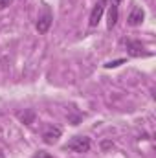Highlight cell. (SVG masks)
<instances>
[{"mask_svg": "<svg viewBox=\"0 0 156 158\" xmlns=\"http://www.w3.org/2000/svg\"><path fill=\"white\" fill-rule=\"evenodd\" d=\"M66 149H70L74 153H88V149H90V138H86V136H74L66 143Z\"/></svg>", "mask_w": 156, "mask_h": 158, "instance_id": "cell-1", "label": "cell"}, {"mask_svg": "<svg viewBox=\"0 0 156 158\" xmlns=\"http://www.w3.org/2000/svg\"><path fill=\"white\" fill-rule=\"evenodd\" d=\"M61 129L59 127H53V125H50V127H46V131L42 132V142L44 143H48V145H53L59 138H61Z\"/></svg>", "mask_w": 156, "mask_h": 158, "instance_id": "cell-2", "label": "cell"}, {"mask_svg": "<svg viewBox=\"0 0 156 158\" xmlns=\"http://www.w3.org/2000/svg\"><path fill=\"white\" fill-rule=\"evenodd\" d=\"M103 11H105V0H101V2H97V4L94 6V9H92V13H90V19H88L90 28H96V26L99 24V20H101V17H103Z\"/></svg>", "mask_w": 156, "mask_h": 158, "instance_id": "cell-3", "label": "cell"}, {"mask_svg": "<svg viewBox=\"0 0 156 158\" xmlns=\"http://www.w3.org/2000/svg\"><path fill=\"white\" fill-rule=\"evenodd\" d=\"M143 17H145L143 9L136 6V7H134L130 13H129V19H127V22H129V26H140V24L143 22Z\"/></svg>", "mask_w": 156, "mask_h": 158, "instance_id": "cell-4", "label": "cell"}, {"mask_svg": "<svg viewBox=\"0 0 156 158\" xmlns=\"http://www.w3.org/2000/svg\"><path fill=\"white\" fill-rule=\"evenodd\" d=\"M127 50H129V55H132V57L149 55L147 52H143L145 48L142 46V42H136V40H127Z\"/></svg>", "mask_w": 156, "mask_h": 158, "instance_id": "cell-5", "label": "cell"}, {"mask_svg": "<svg viewBox=\"0 0 156 158\" xmlns=\"http://www.w3.org/2000/svg\"><path fill=\"white\" fill-rule=\"evenodd\" d=\"M50 26H51V17L50 15H44L37 20V31L39 33H46L50 30Z\"/></svg>", "mask_w": 156, "mask_h": 158, "instance_id": "cell-6", "label": "cell"}, {"mask_svg": "<svg viewBox=\"0 0 156 158\" xmlns=\"http://www.w3.org/2000/svg\"><path fill=\"white\" fill-rule=\"evenodd\" d=\"M117 24V4L112 2V6H110V9H109V30H112L114 26Z\"/></svg>", "mask_w": 156, "mask_h": 158, "instance_id": "cell-7", "label": "cell"}, {"mask_svg": "<svg viewBox=\"0 0 156 158\" xmlns=\"http://www.w3.org/2000/svg\"><path fill=\"white\" fill-rule=\"evenodd\" d=\"M18 118L22 119L24 123H28V125H30V123L33 121V114H31V112H26V114H24V112H18Z\"/></svg>", "mask_w": 156, "mask_h": 158, "instance_id": "cell-8", "label": "cell"}, {"mask_svg": "<svg viewBox=\"0 0 156 158\" xmlns=\"http://www.w3.org/2000/svg\"><path fill=\"white\" fill-rule=\"evenodd\" d=\"M121 63H123V59H119V61H110V63L105 64V68H116V66H119Z\"/></svg>", "mask_w": 156, "mask_h": 158, "instance_id": "cell-9", "label": "cell"}, {"mask_svg": "<svg viewBox=\"0 0 156 158\" xmlns=\"http://www.w3.org/2000/svg\"><path fill=\"white\" fill-rule=\"evenodd\" d=\"M33 158H53V156H51V155H48V153H44V151H39Z\"/></svg>", "mask_w": 156, "mask_h": 158, "instance_id": "cell-10", "label": "cell"}, {"mask_svg": "<svg viewBox=\"0 0 156 158\" xmlns=\"http://www.w3.org/2000/svg\"><path fill=\"white\" fill-rule=\"evenodd\" d=\"M11 4V0H0V9H6Z\"/></svg>", "mask_w": 156, "mask_h": 158, "instance_id": "cell-11", "label": "cell"}, {"mask_svg": "<svg viewBox=\"0 0 156 158\" xmlns=\"http://www.w3.org/2000/svg\"><path fill=\"white\" fill-rule=\"evenodd\" d=\"M112 2H114V4H117V2H119V0H112Z\"/></svg>", "mask_w": 156, "mask_h": 158, "instance_id": "cell-12", "label": "cell"}, {"mask_svg": "<svg viewBox=\"0 0 156 158\" xmlns=\"http://www.w3.org/2000/svg\"><path fill=\"white\" fill-rule=\"evenodd\" d=\"M0 158H2V153H0Z\"/></svg>", "mask_w": 156, "mask_h": 158, "instance_id": "cell-13", "label": "cell"}]
</instances>
